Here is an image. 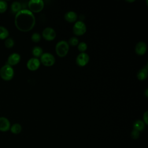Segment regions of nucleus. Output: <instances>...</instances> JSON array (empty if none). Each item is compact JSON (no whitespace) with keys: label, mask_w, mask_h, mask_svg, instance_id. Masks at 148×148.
<instances>
[{"label":"nucleus","mask_w":148,"mask_h":148,"mask_svg":"<svg viewBox=\"0 0 148 148\" xmlns=\"http://www.w3.org/2000/svg\"><path fill=\"white\" fill-rule=\"evenodd\" d=\"M139 135H140L139 132L133 129V130L132 131V132L131 133V138L132 139H138L139 137Z\"/></svg>","instance_id":"25"},{"label":"nucleus","mask_w":148,"mask_h":148,"mask_svg":"<svg viewBox=\"0 0 148 148\" xmlns=\"http://www.w3.org/2000/svg\"><path fill=\"white\" fill-rule=\"evenodd\" d=\"M22 9V5L18 1H14L11 5V11L13 14H16Z\"/></svg>","instance_id":"16"},{"label":"nucleus","mask_w":148,"mask_h":148,"mask_svg":"<svg viewBox=\"0 0 148 148\" xmlns=\"http://www.w3.org/2000/svg\"><path fill=\"white\" fill-rule=\"evenodd\" d=\"M22 127L21 125L18 123L13 124L12 126H10V130L12 133L14 134H18L21 131Z\"/></svg>","instance_id":"17"},{"label":"nucleus","mask_w":148,"mask_h":148,"mask_svg":"<svg viewBox=\"0 0 148 148\" xmlns=\"http://www.w3.org/2000/svg\"><path fill=\"white\" fill-rule=\"evenodd\" d=\"M143 122L145 124V125H147L148 124V112L146 111L143 116Z\"/></svg>","instance_id":"26"},{"label":"nucleus","mask_w":148,"mask_h":148,"mask_svg":"<svg viewBox=\"0 0 148 148\" xmlns=\"http://www.w3.org/2000/svg\"><path fill=\"white\" fill-rule=\"evenodd\" d=\"M65 20L69 23H73L76 21L77 18V14L73 11H69L64 15Z\"/></svg>","instance_id":"13"},{"label":"nucleus","mask_w":148,"mask_h":148,"mask_svg":"<svg viewBox=\"0 0 148 148\" xmlns=\"http://www.w3.org/2000/svg\"><path fill=\"white\" fill-rule=\"evenodd\" d=\"M4 44H5V46L6 48L10 49V48H12L14 46V41L12 38H8L6 39Z\"/></svg>","instance_id":"20"},{"label":"nucleus","mask_w":148,"mask_h":148,"mask_svg":"<svg viewBox=\"0 0 148 148\" xmlns=\"http://www.w3.org/2000/svg\"><path fill=\"white\" fill-rule=\"evenodd\" d=\"M10 123L9 120L5 117H0V131L6 132L10 130Z\"/></svg>","instance_id":"12"},{"label":"nucleus","mask_w":148,"mask_h":148,"mask_svg":"<svg viewBox=\"0 0 148 148\" xmlns=\"http://www.w3.org/2000/svg\"><path fill=\"white\" fill-rule=\"evenodd\" d=\"M148 71H147V65L144 66L143 68L140 69L137 73L136 76L138 80H144L147 77Z\"/></svg>","instance_id":"14"},{"label":"nucleus","mask_w":148,"mask_h":148,"mask_svg":"<svg viewBox=\"0 0 148 148\" xmlns=\"http://www.w3.org/2000/svg\"><path fill=\"white\" fill-rule=\"evenodd\" d=\"M8 8L7 2L4 0H0V13H3L6 12Z\"/></svg>","instance_id":"21"},{"label":"nucleus","mask_w":148,"mask_h":148,"mask_svg":"<svg viewBox=\"0 0 148 148\" xmlns=\"http://www.w3.org/2000/svg\"><path fill=\"white\" fill-rule=\"evenodd\" d=\"M41 39V36L39 33L35 32L31 36V40L35 43L39 42Z\"/></svg>","instance_id":"24"},{"label":"nucleus","mask_w":148,"mask_h":148,"mask_svg":"<svg viewBox=\"0 0 148 148\" xmlns=\"http://www.w3.org/2000/svg\"><path fill=\"white\" fill-rule=\"evenodd\" d=\"M43 38L47 40H53L56 36V32L51 27L45 28L42 32Z\"/></svg>","instance_id":"8"},{"label":"nucleus","mask_w":148,"mask_h":148,"mask_svg":"<svg viewBox=\"0 0 148 148\" xmlns=\"http://www.w3.org/2000/svg\"><path fill=\"white\" fill-rule=\"evenodd\" d=\"M28 6L32 13H38L43 9L44 2L42 0H31L28 3Z\"/></svg>","instance_id":"4"},{"label":"nucleus","mask_w":148,"mask_h":148,"mask_svg":"<svg viewBox=\"0 0 148 148\" xmlns=\"http://www.w3.org/2000/svg\"><path fill=\"white\" fill-rule=\"evenodd\" d=\"M69 49V45L65 40H60L56 45V52L60 57H65L68 53Z\"/></svg>","instance_id":"3"},{"label":"nucleus","mask_w":148,"mask_h":148,"mask_svg":"<svg viewBox=\"0 0 148 148\" xmlns=\"http://www.w3.org/2000/svg\"><path fill=\"white\" fill-rule=\"evenodd\" d=\"M32 53L35 58L39 57L43 54V49L39 46H35L32 50Z\"/></svg>","instance_id":"18"},{"label":"nucleus","mask_w":148,"mask_h":148,"mask_svg":"<svg viewBox=\"0 0 148 148\" xmlns=\"http://www.w3.org/2000/svg\"><path fill=\"white\" fill-rule=\"evenodd\" d=\"M21 59L20 55L17 53H13L11 54L8 58L7 60V64L10 66H14L17 64Z\"/></svg>","instance_id":"10"},{"label":"nucleus","mask_w":148,"mask_h":148,"mask_svg":"<svg viewBox=\"0 0 148 148\" xmlns=\"http://www.w3.org/2000/svg\"><path fill=\"white\" fill-rule=\"evenodd\" d=\"M77 49L81 53H84L87 49V45L84 42H80L77 45Z\"/></svg>","instance_id":"22"},{"label":"nucleus","mask_w":148,"mask_h":148,"mask_svg":"<svg viewBox=\"0 0 148 148\" xmlns=\"http://www.w3.org/2000/svg\"><path fill=\"white\" fill-rule=\"evenodd\" d=\"M14 76V70L12 66L6 64L2 66L0 69V76L5 80L9 81L13 79Z\"/></svg>","instance_id":"2"},{"label":"nucleus","mask_w":148,"mask_h":148,"mask_svg":"<svg viewBox=\"0 0 148 148\" xmlns=\"http://www.w3.org/2000/svg\"><path fill=\"white\" fill-rule=\"evenodd\" d=\"M86 31V25L82 21H78L75 23L73 27V32L77 36L83 35Z\"/></svg>","instance_id":"6"},{"label":"nucleus","mask_w":148,"mask_h":148,"mask_svg":"<svg viewBox=\"0 0 148 148\" xmlns=\"http://www.w3.org/2000/svg\"><path fill=\"white\" fill-rule=\"evenodd\" d=\"M40 64V62L38 58L33 57L28 60L27 62V67L30 71H34L37 70Z\"/></svg>","instance_id":"9"},{"label":"nucleus","mask_w":148,"mask_h":148,"mask_svg":"<svg viewBox=\"0 0 148 148\" xmlns=\"http://www.w3.org/2000/svg\"><path fill=\"white\" fill-rule=\"evenodd\" d=\"M135 52L139 56H142L145 54L147 50V45L144 42H139L136 43L135 49Z\"/></svg>","instance_id":"11"},{"label":"nucleus","mask_w":148,"mask_h":148,"mask_svg":"<svg viewBox=\"0 0 148 148\" xmlns=\"http://www.w3.org/2000/svg\"><path fill=\"white\" fill-rule=\"evenodd\" d=\"M9 33L5 27L0 26V39H5L9 36Z\"/></svg>","instance_id":"19"},{"label":"nucleus","mask_w":148,"mask_h":148,"mask_svg":"<svg viewBox=\"0 0 148 148\" xmlns=\"http://www.w3.org/2000/svg\"><path fill=\"white\" fill-rule=\"evenodd\" d=\"M14 24L20 31L28 32L34 28L35 24V18L34 14L29 10L21 9L15 14Z\"/></svg>","instance_id":"1"},{"label":"nucleus","mask_w":148,"mask_h":148,"mask_svg":"<svg viewBox=\"0 0 148 148\" xmlns=\"http://www.w3.org/2000/svg\"><path fill=\"white\" fill-rule=\"evenodd\" d=\"M54 56L50 53H45L40 56V61L42 64L46 66H51L55 63Z\"/></svg>","instance_id":"5"},{"label":"nucleus","mask_w":148,"mask_h":148,"mask_svg":"<svg viewBox=\"0 0 148 148\" xmlns=\"http://www.w3.org/2000/svg\"><path fill=\"white\" fill-rule=\"evenodd\" d=\"M89 56L86 53H80L79 54L76 58V62L77 65L80 66H84L89 61Z\"/></svg>","instance_id":"7"},{"label":"nucleus","mask_w":148,"mask_h":148,"mask_svg":"<svg viewBox=\"0 0 148 148\" xmlns=\"http://www.w3.org/2000/svg\"><path fill=\"white\" fill-rule=\"evenodd\" d=\"M145 124L142 120H136L133 124L134 130H136L139 132L143 131L145 129Z\"/></svg>","instance_id":"15"},{"label":"nucleus","mask_w":148,"mask_h":148,"mask_svg":"<svg viewBox=\"0 0 148 148\" xmlns=\"http://www.w3.org/2000/svg\"><path fill=\"white\" fill-rule=\"evenodd\" d=\"M68 43L69 44V45H71V46H76L79 43V39L76 37H74V36L71 37L69 39Z\"/></svg>","instance_id":"23"},{"label":"nucleus","mask_w":148,"mask_h":148,"mask_svg":"<svg viewBox=\"0 0 148 148\" xmlns=\"http://www.w3.org/2000/svg\"><path fill=\"white\" fill-rule=\"evenodd\" d=\"M147 92H148V89L147 88V89H146L145 92V96H146V97H147V96H148V93H147Z\"/></svg>","instance_id":"27"}]
</instances>
